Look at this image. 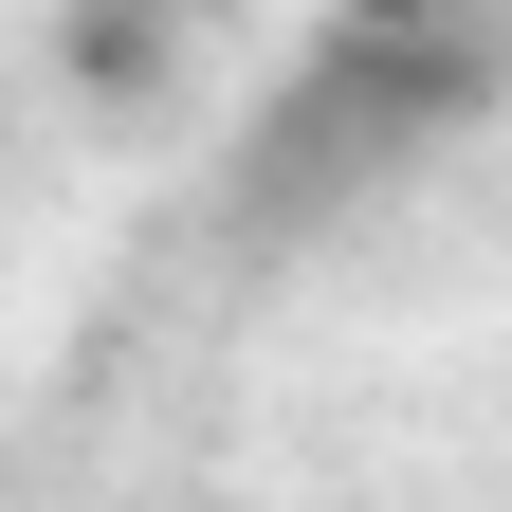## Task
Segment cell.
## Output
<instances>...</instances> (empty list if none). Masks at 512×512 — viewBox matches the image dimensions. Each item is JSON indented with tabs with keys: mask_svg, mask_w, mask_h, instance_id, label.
Segmentation results:
<instances>
[{
	"mask_svg": "<svg viewBox=\"0 0 512 512\" xmlns=\"http://www.w3.org/2000/svg\"><path fill=\"white\" fill-rule=\"evenodd\" d=\"M494 92V37H421V19H311L275 110L238 147V238H330L348 202H384L439 128Z\"/></svg>",
	"mask_w": 512,
	"mask_h": 512,
	"instance_id": "6da1fadb",
	"label": "cell"
}]
</instances>
